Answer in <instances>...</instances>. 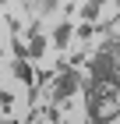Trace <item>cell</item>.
<instances>
[{
	"mask_svg": "<svg viewBox=\"0 0 120 124\" xmlns=\"http://www.w3.org/2000/svg\"><path fill=\"white\" fill-rule=\"evenodd\" d=\"M113 78H117V57H113L110 43H102V50L88 60V85L85 92H95L102 85H113Z\"/></svg>",
	"mask_w": 120,
	"mask_h": 124,
	"instance_id": "1",
	"label": "cell"
},
{
	"mask_svg": "<svg viewBox=\"0 0 120 124\" xmlns=\"http://www.w3.org/2000/svg\"><path fill=\"white\" fill-rule=\"evenodd\" d=\"M81 85V75L74 71V67H64V71H56L53 78V103H64V99H71V92Z\"/></svg>",
	"mask_w": 120,
	"mask_h": 124,
	"instance_id": "2",
	"label": "cell"
},
{
	"mask_svg": "<svg viewBox=\"0 0 120 124\" xmlns=\"http://www.w3.org/2000/svg\"><path fill=\"white\" fill-rule=\"evenodd\" d=\"M11 75L18 78V82H25V85L32 89V96H35V71H32V60H28V57H14Z\"/></svg>",
	"mask_w": 120,
	"mask_h": 124,
	"instance_id": "3",
	"label": "cell"
},
{
	"mask_svg": "<svg viewBox=\"0 0 120 124\" xmlns=\"http://www.w3.org/2000/svg\"><path fill=\"white\" fill-rule=\"evenodd\" d=\"M28 60H39L42 57V53H46V36H42V32L39 29H28Z\"/></svg>",
	"mask_w": 120,
	"mask_h": 124,
	"instance_id": "4",
	"label": "cell"
},
{
	"mask_svg": "<svg viewBox=\"0 0 120 124\" xmlns=\"http://www.w3.org/2000/svg\"><path fill=\"white\" fill-rule=\"evenodd\" d=\"M71 36H74V25L71 21H60V25L53 29V46L56 50H67L71 46Z\"/></svg>",
	"mask_w": 120,
	"mask_h": 124,
	"instance_id": "5",
	"label": "cell"
},
{
	"mask_svg": "<svg viewBox=\"0 0 120 124\" xmlns=\"http://www.w3.org/2000/svg\"><path fill=\"white\" fill-rule=\"evenodd\" d=\"M106 4V0H85V7H81V18L85 21H95V14H99V7Z\"/></svg>",
	"mask_w": 120,
	"mask_h": 124,
	"instance_id": "6",
	"label": "cell"
},
{
	"mask_svg": "<svg viewBox=\"0 0 120 124\" xmlns=\"http://www.w3.org/2000/svg\"><path fill=\"white\" fill-rule=\"evenodd\" d=\"M56 11H60V0H39V14H42V18H49Z\"/></svg>",
	"mask_w": 120,
	"mask_h": 124,
	"instance_id": "7",
	"label": "cell"
},
{
	"mask_svg": "<svg viewBox=\"0 0 120 124\" xmlns=\"http://www.w3.org/2000/svg\"><path fill=\"white\" fill-rule=\"evenodd\" d=\"M117 11H120V0H117Z\"/></svg>",
	"mask_w": 120,
	"mask_h": 124,
	"instance_id": "8",
	"label": "cell"
},
{
	"mask_svg": "<svg viewBox=\"0 0 120 124\" xmlns=\"http://www.w3.org/2000/svg\"><path fill=\"white\" fill-rule=\"evenodd\" d=\"M0 124H4V117H0Z\"/></svg>",
	"mask_w": 120,
	"mask_h": 124,
	"instance_id": "9",
	"label": "cell"
}]
</instances>
